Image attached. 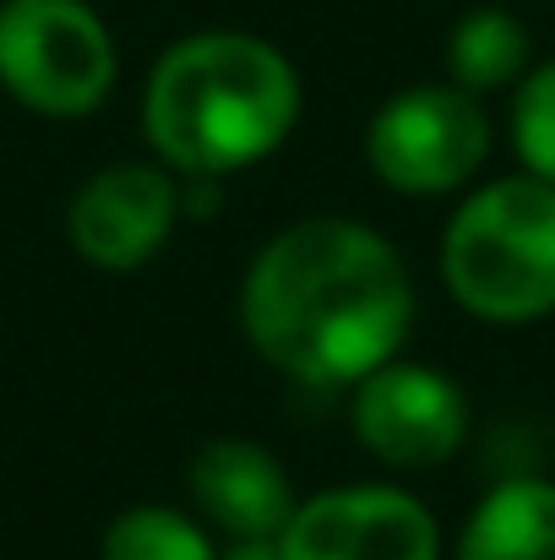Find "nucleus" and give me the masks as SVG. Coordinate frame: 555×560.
Instances as JSON below:
<instances>
[{"mask_svg":"<svg viewBox=\"0 0 555 560\" xmlns=\"http://www.w3.org/2000/svg\"><path fill=\"white\" fill-rule=\"evenodd\" d=\"M490 142L496 131L474 93L458 82H419L370 115L366 164L397 196H452L479 180Z\"/></svg>","mask_w":555,"mask_h":560,"instance_id":"5","label":"nucleus"},{"mask_svg":"<svg viewBox=\"0 0 555 560\" xmlns=\"http://www.w3.org/2000/svg\"><path fill=\"white\" fill-rule=\"evenodd\" d=\"M223 550L212 545V528L196 523L190 512H175L164 501L126 506L109 528L99 560H218Z\"/></svg>","mask_w":555,"mask_h":560,"instance_id":"12","label":"nucleus"},{"mask_svg":"<svg viewBox=\"0 0 555 560\" xmlns=\"http://www.w3.org/2000/svg\"><path fill=\"white\" fill-rule=\"evenodd\" d=\"M305 109L294 60L240 27H207L170 44L142 88V131L175 175H240L273 159Z\"/></svg>","mask_w":555,"mask_h":560,"instance_id":"2","label":"nucleus"},{"mask_svg":"<svg viewBox=\"0 0 555 560\" xmlns=\"http://www.w3.org/2000/svg\"><path fill=\"white\" fill-rule=\"evenodd\" d=\"M414 327V278L386 234L355 218H300L245 267L240 332L300 386H355L397 360Z\"/></svg>","mask_w":555,"mask_h":560,"instance_id":"1","label":"nucleus"},{"mask_svg":"<svg viewBox=\"0 0 555 560\" xmlns=\"http://www.w3.org/2000/svg\"><path fill=\"white\" fill-rule=\"evenodd\" d=\"M441 283L490 327L555 316V186L518 170L469 190L441 229Z\"/></svg>","mask_w":555,"mask_h":560,"instance_id":"3","label":"nucleus"},{"mask_svg":"<svg viewBox=\"0 0 555 560\" xmlns=\"http://www.w3.org/2000/svg\"><path fill=\"white\" fill-rule=\"evenodd\" d=\"M452 560H555V479L507 474L469 512Z\"/></svg>","mask_w":555,"mask_h":560,"instance_id":"10","label":"nucleus"},{"mask_svg":"<svg viewBox=\"0 0 555 560\" xmlns=\"http://www.w3.org/2000/svg\"><path fill=\"white\" fill-rule=\"evenodd\" d=\"M181 218L175 170L159 159H120L77 186L66 207V240L99 272H137L170 245Z\"/></svg>","mask_w":555,"mask_h":560,"instance_id":"8","label":"nucleus"},{"mask_svg":"<svg viewBox=\"0 0 555 560\" xmlns=\"http://www.w3.org/2000/svg\"><path fill=\"white\" fill-rule=\"evenodd\" d=\"M349 424L370 457L397 474H430L469 446V392L436 365L386 360L349 386Z\"/></svg>","mask_w":555,"mask_h":560,"instance_id":"6","label":"nucleus"},{"mask_svg":"<svg viewBox=\"0 0 555 560\" xmlns=\"http://www.w3.org/2000/svg\"><path fill=\"white\" fill-rule=\"evenodd\" d=\"M529 66H534V38L523 16L507 5H474L447 33V82H458L474 98L512 88Z\"/></svg>","mask_w":555,"mask_h":560,"instance_id":"11","label":"nucleus"},{"mask_svg":"<svg viewBox=\"0 0 555 560\" xmlns=\"http://www.w3.org/2000/svg\"><path fill=\"white\" fill-rule=\"evenodd\" d=\"M507 137H512V153H518L523 175L555 186V55L551 60H534L512 82Z\"/></svg>","mask_w":555,"mask_h":560,"instance_id":"13","label":"nucleus"},{"mask_svg":"<svg viewBox=\"0 0 555 560\" xmlns=\"http://www.w3.org/2000/svg\"><path fill=\"white\" fill-rule=\"evenodd\" d=\"M190 501L207 528L223 539H278L294 517L300 495L284 474V463L245 435H218L190 457Z\"/></svg>","mask_w":555,"mask_h":560,"instance_id":"9","label":"nucleus"},{"mask_svg":"<svg viewBox=\"0 0 555 560\" xmlns=\"http://www.w3.org/2000/svg\"><path fill=\"white\" fill-rule=\"evenodd\" d=\"M120 77L109 22L88 0H0V88L44 115H93Z\"/></svg>","mask_w":555,"mask_h":560,"instance_id":"4","label":"nucleus"},{"mask_svg":"<svg viewBox=\"0 0 555 560\" xmlns=\"http://www.w3.org/2000/svg\"><path fill=\"white\" fill-rule=\"evenodd\" d=\"M284 560H441L436 512L403 485H338L294 506L278 534Z\"/></svg>","mask_w":555,"mask_h":560,"instance_id":"7","label":"nucleus"}]
</instances>
